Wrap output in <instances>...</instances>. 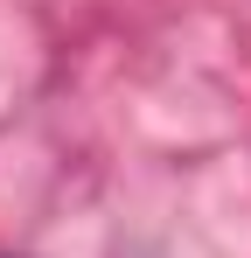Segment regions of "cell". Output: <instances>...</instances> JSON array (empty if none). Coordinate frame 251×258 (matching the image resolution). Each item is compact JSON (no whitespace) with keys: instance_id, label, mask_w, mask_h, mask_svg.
<instances>
[]
</instances>
